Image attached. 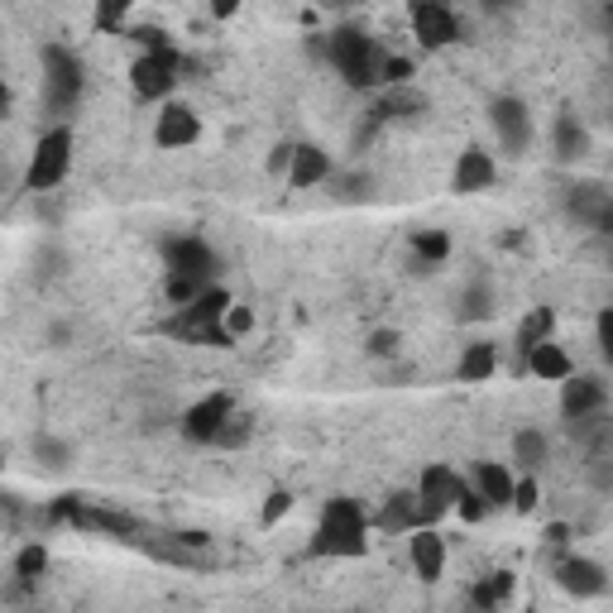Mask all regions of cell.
I'll use <instances>...</instances> for the list:
<instances>
[{"label": "cell", "mask_w": 613, "mask_h": 613, "mask_svg": "<svg viewBox=\"0 0 613 613\" xmlns=\"http://www.w3.org/2000/svg\"><path fill=\"white\" fill-rule=\"evenodd\" d=\"M370 518L355 499H326L321 503V518H317V532L307 542V556L311 560H345V556H364L370 552Z\"/></svg>", "instance_id": "6da1fadb"}, {"label": "cell", "mask_w": 613, "mask_h": 613, "mask_svg": "<svg viewBox=\"0 0 613 613\" xmlns=\"http://www.w3.org/2000/svg\"><path fill=\"white\" fill-rule=\"evenodd\" d=\"M326 58H331V68L345 77V87L355 91H374L384 87V63L388 54L379 48V38H370L364 30H336L331 38H326Z\"/></svg>", "instance_id": "7a4b0ae2"}, {"label": "cell", "mask_w": 613, "mask_h": 613, "mask_svg": "<svg viewBox=\"0 0 613 613\" xmlns=\"http://www.w3.org/2000/svg\"><path fill=\"white\" fill-rule=\"evenodd\" d=\"M82 91H87V63L77 58V48L44 44V101H48V115H58V125H68Z\"/></svg>", "instance_id": "3957f363"}, {"label": "cell", "mask_w": 613, "mask_h": 613, "mask_svg": "<svg viewBox=\"0 0 613 613\" xmlns=\"http://www.w3.org/2000/svg\"><path fill=\"white\" fill-rule=\"evenodd\" d=\"M72 125H54L34 139V154H30V168H24V192H54L72 168Z\"/></svg>", "instance_id": "277c9868"}, {"label": "cell", "mask_w": 613, "mask_h": 613, "mask_svg": "<svg viewBox=\"0 0 613 613\" xmlns=\"http://www.w3.org/2000/svg\"><path fill=\"white\" fill-rule=\"evenodd\" d=\"M178 77H182L178 48H154V54H139L135 63H129V87H135L139 101H163L168 106Z\"/></svg>", "instance_id": "5b68a950"}, {"label": "cell", "mask_w": 613, "mask_h": 613, "mask_svg": "<svg viewBox=\"0 0 613 613\" xmlns=\"http://www.w3.org/2000/svg\"><path fill=\"white\" fill-rule=\"evenodd\" d=\"M163 269L178 273V279H197V283L212 288L220 259H216V250L202 240V235H173V240H163Z\"/></svg>", "instance_id": "8992f818"}, {"label": "cell", "mask_w": 613, "mask_h": 613, "mask_svg": "<svg viewBox=\"0 0 613 613\" xmlns=\"http://www.w3.org/2000/svg\"><path fill=\"white\" fill-rule=\"evenodd\" d=\"M235 417V398L230 394H206L197 398L188 412H182L178 432L192 441V446H216V436L226 432V422Z\"/></svg>", "instance_id": "52a82bcc"}, {"label": "cell", "mask_w": 613, "mask_h": 613, "mask_svg": "<svg viewBox=\"0 0 613 613\" xmlns=\"http://www.w3.org/2000/svg\"><path fill=\"white\" fill-rule=\"evenodd\" d=\"M489 125L499 135V149L508 159H523L527 145H532V111L523 106L518 97H493L489 101Z\"/></svg>", "instance_id": "ba28073f"}, {"label": "cell", "mask_w": 613, "mask_h": 613, "mask_svg": "<svg viewBox=\"0 0 613 613\" xmlns=\"http://www.w3.org/2000/svg\"><path fill=\"white\" fill-rule=\"evenodd\" d=\"M556 584L566 590L570 599H599L609 594V570L599 566L594 556H580V552H566L556 560Z\"/></svg>", "instance_id": "9c48e42d"}, {"label": "cell", "mask_w": 613, "mask_h": 613, "mask_svg": "<svg viewBox=\"0 0 613 613\" xmlns=\"http://www.w3.org/2000/svg\"><path fill=\"white\" fill-rule=\"evenodd\" d=\"M609 408V384L594 379V374H570L560 384V417L566 422H590V417H604Z\"/></svg>", "instance_id": "30bf717a"}, {"label": "cell", "mask_w": 613, "mask_h": 613, "mask_svg": "<svg viewBox=\"0 0 613 613\" xmlns=\"http://www.w3.org/2000/svg\"><path fill=\"white\" fill-rule=\"evenodd\" d=\"M412 34L422 38V48H451L461 44V15L451 5H436V0H417L412 5Z\"/></svg>", "instance_id": "8fae6325"}, {"label": "cell", "mask_w": 613, "mask_h": 613, "mask_svg": "<svg viewBox=\"0 0 613 613\" xmlns=\"http://www.w3.org/2000/svg\"><path fill=\"white\" fill-rule=\"evenodd\" d=\"M202 139V115L192 106H182V101H168L159 111V121H154V145L159 149H192Z\"/></svg>", "instance_id": "7c38bea8"}, {"label": "cell", "mask_w": 613, "mask_h": 613, "mask_svg": "<svg viewBox=\"0 0 613 613\" xmlns=\"http://www.w3.org/2000/svg\"><path fill=\"white\" fill-rule=\"evenodd\" d=\"M493 182H499V163H493L489 149L469 145L461 159L451 168V192H461V197H475V192H489Z\"/></svg>", "instance_id": "4fadbf2b"}, {"label": "cell", "mask_w": 613, "mask_h": 613, "mask_svg": "<svg viewBox=\"0 0 613 613\" xmlns=\"http://www.w3.org/2000/svg\"><path fill=\"white\" fill-rule=\"evenodd\" d=\"M408 560H412V576L422 584H436L446 576V542H441L436 527H417L408 537Z\"/></svg>", "instance_id": "5bb4252c"}, {"label": "cell", "mask_w": 613, "mask_h": 613, "mask_svg": "<svg viewBox=\"0 0 613 613\" xmlns=\"http://www.w3.org/2000/svg\"><path fill=\"white\" fill-rule=\"evenodd\" d=\"M331 178H336L331 154H326L321 145H297L293 168H288V188L293 192H311V188H321V182H331Z\"/></svg>", "instance_id": "9a60e30c"}, {"label": "cell", "mask_w": 613, "mask_h": 613, "mask_svg": "<svg viewBox=\"0 0 613 613\" xmlns=\"http://www.w3.org/2000/svg\"><path fill=\"white\" fill-rule=\"evenodd\" d=\"M552 154H556V163H580V159H590V129H584V121L576 111H560L556 115V125H552Z\"/></svg>", "instance_id": "2e32d148"}, {"label": "cell", "mask_w": 613, "mask_h": 613, "mask_svg": "<svg viewBox=\"0 0 613 613\" xmlns=\"http://www.w3.org/2000/svg\"><path fill=\"white\" fill-rule=\"evenodd\" d=\"M469 485L485 493L489 508H513V489H518V475L508 469L503 461H479L475 475H469Z\"/></svg>", "instance_id": "e0dca14e"}, {"label": "cell", "mask_w": 613, "mask_h": 613, "mask_svg": "<svg viewBox=\"0 0 613 613\" xmlns=\"http://www.w3.org/2000/svg\"><path fill=\"white\" fill-rule=\"evenodd\" d=\"M609 206H613V197L604 188H594V182H576V188L566 192V216L584 230H599V220H604Z\"/></svg>", "instance_id": "ac0fdd59"}, {"label": "cell", "mask_w": 613, "mask_h": 613, "mask_svg": "<svg viewBox=\"0 0 613 613\" xmlns=\"http://www.w3.org/2000/svg\"><path fill=\"white\" fill-rule=\"evenodd\" d=\"M499 374V345L493 341H475L461 350V364H455V379L461 384H489Z\"/></svg>", "instance_id": "d6986e66"}, {"label": "cell", "mask_w": 613, "mask_h": 613, "mask_svg": "<svg viewBox=\"0 0 613 613\" xmlns=\"http://www.w3.org/2000/svg\"><path fill=\"white\" fill-rule=\"evenodd\" d=\"M465 485H469V479L461 475V469H451V465H427L417 493H422V499H432V503H441V508H455V499H461Z\"/></svg>", "instance_id": "ffe728a7"}, {"label": "cell", "mask_w": 613, "mask_h": 613, "mask_svg": "<svg viewBox=\"0 0 613 613\" xmlns=\"http://www.w3.org/2000/svg\"><path fill=\"white\" fill-rule=\"evenodd\" d=\"M374 527L384 532V537H398V532H417V493H388L379 518H374Z\"/></svg>", "instance_id": "44dd1931"}, {"label": "cell", "mask_w": 613, "mask_h": 613, "mask_svg": "<svg viewBox=\"0 0 613 613\" xmlns=\"http://www.w3.org/2000/svg\"><path fill=\"white\" fill-rule=\"evenodd\" d=\"M331 202H341V206H364V202H374V192H379V182H374V173H364V168H345V173H336L331 182Z\"/></svg>", "instance_id": "7402d4cb"}, {"label": "cell", "mask_w": 613, "mask_h": 613, "mask_svg": "<svg viewBox=\"0 0 613 613\" xmlns=\"http://www.w3.org/2000/svg\"><path fill=\"white\" fill-rule=\"evenodd\" d=\"M527 370L537 374V379H546V384H566L570 374H576V364H570V355H566V350H560L556 341H542V345L527 355Z\"/></svg>", "instance_id": "603a6c76"}, {"label": "cell", "mask_w": 613, "mask_h": 613, "mask_svg": "<svg viewBox=\"0 0 613 613\" xmlns=\"http://www.w3.org/2000/svg\"><path fill=\"white\" fill-rule=\"evenodd\" d=\"M552 461V441L537 427H523V432H513V465L527 469V475H537V469Z\"/></svg>", "instance_id": "cb8c5ba5"}, {"label": "cell", "mask_w": 613, "mask_h": 613, "mask_svg": "<svg viewBox=\"0 0 613 613\" xmlns=\"http://www.w3.org/2000/svg\"><path fill=\"white\" fill-rule=\"evenodd\" d=\"M493 307H499V293H493L485 279L465 283L461 297H455V317H461V321H489Z\"/></svg>", "instance_id": "d4e9b609"}, {"label": "cell", "mask_w": 613, "mask_h": 613, "mask_svg": "<svg viewBox=\"0 0 613 613\" xmlns=\"http://www.w3.org/2000/svg\"><path fill=\"white\" fill-rule=\"evenodd\" d=\"M508 594H513V570H499V576H485L469 590V604H475V613H499Z\"/></svg>", "instance_id": "484cf974"}, {"label": "cell", "mask_w": 613, "mask_h": 613, "mask_svg": "<svg viewBox=\"0 0 613 613\" xmlns=\"http://www.w3.org/2000/svg\"><path fill=\"white\" fill-rule=\"evenodd\" d=\"M552 326H556V311L552 307H532L527 317H523V326H518V350H523V355H532L542 341H552Z\"/></svg>", "instance_id": "4316f807"}, {"label": "cell", "mask_w": 613, "mask_h": 613, "mask_svg": "<svg viewBox=\"0 0 613 613\" xmlns=\"http://www.w3.org/2000/svg\"><path fill=\"white\" fill-rule=\"evenodd\" d=\"M412 254H417V264H422V269L446 264L451 235H446V230H417V235H412Z\"/></svg>", "instance_id": "83f0119b"}, {"label": "cell", "mask_w": 613, "mask_h": 613, "mask_svg": "<svg viewBox=\"0 0 613 613\" xmlns=\"http://www.w3.org/2000/svg\"><path fill=\"white\" fill-rule=\"evenodd\" d=\"M48 570V546L44 542H24L20 556H15V580L20 584H38Z\"/></svg>", "instance_id": "f1b7e54d"}, {"label": "cell", "mask_w": 613, "mask_h": 613, "mask_svg": "<svg viewBox=\"0 0 613 613\" xmlns=\"http://www.w3.org/2000/svg\"><path fill=\"white\" fill-rule=\"evenodd\" d=\"M34 461L58 475V469H68L72 446H68V441H58V436H48V432H44V436H34Z\"/></svg>", "instance_id": "f546056e"}, {"label": "cell", "mask_w": 613, "mask_h": 613, "mask_svg": "<svg viewBox=\"0 0 613 613\" xmlns=\"http://www.w3.org/2000/svg\"><path fill=\"white\" fill-rule=\"evenodd\" d=\"M202 293H206V283H197V279H178V273H163V297L173 303V311L192 307Z\"/></svg>", "instance_id": "4dcf8cb0"}, {"label": "cell", "mask_w": 613, "mask_h": 613, "mask_svg": "<svg viewBox=\"0 0 613 613\" xmlns=\"http://www.w3.org/2000/svg\"><path fill=\"white\" fill-rule=\"evenodd\" d=\"M455 513H461V523H485L493 508L485 503V493H479L475 485H465V489H461V499H455Z\"/></svg>", "instance_id": "1f68e13d"}, {"label": "cell", "mask_w": 613, "mask_h": 613, "mask_svg": "<svg viewBox=\"0 0 613 613\" xmlns=\"http://www.w3.org/2000/svg\"><path fill=\"white\" fill-rule=\"evenodd\" d=\"M250 436H254V422H250V417H240V412H235L230 422H226V432L216 436V446H226V451H245V446H250Z\"/></svg>", "instance_id": "d6a6232c"}, {"label": "cell", "mask_w": 613, "mask_h": 613, "mask_svg": "<svg viewBox=\"0 0 613 613\" xmlns=\"http://www.w3.org/2000/svg\"><path fill=\"white\" fill-rule=\"evenodd\" d=\"M293 493L288 489H273L269 493V499H264V508H259V523H264V527H273V523H283V518H288L293 513Z\"/></svg>", "instance_id": "836d02e7"}, {"label": "cell", "mask_w": 613, "mask_h": 613, "mask_svg": "<svg viewBox=\"0 0 613 613\" xmlns=\"http://www.w3.org/2000/svg\"><path fill=\"white\" fill-rule=\"evenodd\" d=\"M230 331V341H240V336H250L254 331V307H245V303H235L230 311H226V321H220Z\"/></svg>", "instance_id": "e575fe53"}, {"label": "cell", "mask_w": 613, "mask_h": 613, "mask_svg": "<svg viewBox=\"0 0 613 613\" xmlns=\"http://www.w3.org/2000/svg\"><path fill=\"white\" fill-rule=\"evenodd\" d=\"M537 503H542V489H537V475H527V479H518V489H513V508H518V513H537Z\"/></svg>", "instance_id": "d590c367"}, {"label": "cell", "mask_w": 613, "mask_h": 613, "mask_svg": "<svg viewBox=\"0 0 613 613\" xmlns=\"http://www.w3.org/2000/svg\"><path fill=\"white\" fill-rule=\"evenodd\" d=\"M398 341H402V336L394 331V326H379V331L370 336V345H364V350H370L374 360H388V355H398Z\"/></svg>", "instance_id": "8d00e7d4"}, {"label": "cell", "mask_w": 613, "mask_h": 613, "mask_svg": "<svg viewBox=\"0 0 613 613\" xmlns=\"http://www.w3.org/2000/svg\"><path fill=\"white\" fill-rule=\"evenodd\" d=\"M594 336H599V355L613 364V307H604V311L594 317Z\"/></svg>", "instance_id": "74e56055"}, {"label": "cell", "mask_w": 613, "mask_h": 613, "mask_svg": "<svg viewBox=\"0 0 613 613\" xmlns=\"http://www.w3.org/2000/svg\"><path fill=\"white\" fill-rule=\"evenodd\" d=\"M590 479H594L599 493H613V451L609 455H594V461H590Z\"/></svg>", "instance_id": "f35d334b"}, {"label": "cell", "mask_w": 613, "mask_h": 613, "mask_svg": "<svg viewBox=\"0 0 613 613\" xmlns=\"http://www.w3.org/2000/svg\"><path fill=\"white\" fill-rule=\"evenodd\" d=\"M121 24H125V5H115V0L97 5V30H121Z\"/></svg>", "instance_id": "ab89813d"}, {"label": "cell", "mask_w": 613, "mask_h": 613, "mask_svg": "<svg viewBox=\"0 0 613 613\" xmlns=\"http://www.w3.org/2000/svg\"><path fill=\"white\" fill-rule=\"evenodd\" d=\"M293 154H297V145H279V149H273V154H269V173H283V178H288Z\"/></svg>", "instance_id": "60d3db41"}, {"label": "cell", "mask_w": 613, "mask_h": 613, "mask_svg": "<svg viewBox=\"0 0 613 613\" xmlns=\"http://www.w3.org/2000/svg\"><path fill=\"white\" fill-rule=\"evenodd\" d=\"M570 542H576V527H570V523H552V527H546V546H570Z\"/></svg>", "instance_id": "b9f144b4"}, {"label": "cell", "mask_w": 613, "mask_h": 613, "mask_svg": "<svg viewBox=\"0 0 613 613\" xmlns=\"http://www.w3.org/2000/svg\"><path fill=\"white\" fill-rule=\"evenodd\" d=\"M68 326H54V331H48V341H54V350H63V345H68Z\"/></svg>", "instance_id": "7bdbcfd3"}, {"label": "cell", "mask_w": 613, "mask_h": 613, "mask_svg": "<svg viewBox=\"0 0 613 613\" xmlns=\"http://www.w3.org/2000/svg\"><path fill=\"white\" fill-rule=\"evenodd\" d=\"M599 235H604V240L613 245V206H609V212H604V220H599Z\"/></svg>", "instance_id": "ee69618b"}, {"label": "cell", "mask_w": 613, "mask_h": 613, "mask_svg": "<svg viewBox=\"0 0 613 613\" xmlns=\"http://www.w3.org/2000/svg\"><path fill=\"white\" fill-rule=\"evenodd\" d=\"M235 10H240V5H235V0H220V5H216V20H230Z\"/></svg>", "instance_id": "f6af8a7d"}, {"label": "cell", "mask_w": 613, "mask_h": 613, "mask_svg": "<svg viewBox=\"0 0 613 613\" xmlns=\"http://www.w3.org/2000/svg\"><path fill=\"white\" fill-rule=\"evenodd\" d=\"M609 24H613V10H609ZM609 48H613V38H609Z\"/></svg>", "instance_id": "bcb514c9"}, {"label": "cell", "mask_w": 613, "mask_h": 613, "mask_svg": "<svg viewBox=\"0 0 613 613\" xmlns=\"http://www.w3.org/2000/svg\"><path fill=\"white\" fill-rule=\"evenodd\" d=\"M609 125H613V111H609Z\"/></svg>", "instance_id": "7dc6e473"}]
</instances>
